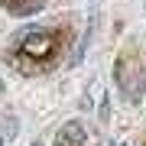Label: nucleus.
Instances as JSON below:
<instances>
[{
	"label": "nucleus",
	"instance_id": "nucleus-1",
	"mask_svg": "<svg viewBox=\"0 0 146 146\" xmlns=\"http://www.w3.org/2000/svg\"><path fill=\"white\" fill-rule=\"evenodd\" d=\"M52 36H49V33H33V36H26L23 39V55H46V52H52Z\"/></svg>",
	"mask_w": 146,
	"mask_h": 146
},
{
	"label": "nucleus",
	"instance_id": "nucleus-2",
	"mask_svg": "<svg viewBox=\"0 0 146 146\" xmlns=\"http://www.w3.org/2000/svg\"><path fill=\"white\" fill-rule=\"evenodd\" d=\"M58 136L65 140V146H68V143H72V146H81L84 140H88V133H84V127L78 123V120H68V123L62 127V133H58Z\"/></svg>",
	"mask_w": 146,
	"mask_h": 146
},
{
	"label": "nucleus",
	"instance_id": "nucleus-3",
	"mask_svg": "<svg viewBox=\"0 0 146 146\" xmlns=\"http://www.w3.org/2000/svg\"><path fill=\"white\" fill-rule=\"evenodd\" d=\"M0 146H3V136H0Z\"/></svg>",
	"mask_w": 146,
	"mask_h": 146
},
{
	"label": "nucleus",
	"instance_id": "nucleus-4",
	"mask_svg": "<svg viewBox=\"0 0 146 146\" xmlns=\"http://www.w3.org/2000/svg\"><path fill=\"white\" fill-rule=\"evenodd\" d=\"M33 146H39V143H33Z\"/></svg>",
	"mask_w": 146,
	"mask_h": 146
},
{
	"label": "nucleus",
	"instance_id": "nucleus-5",
	"mask_svg": "<svg viewBox=\"0 0 146 146\" xmlns=\"http://www.w3.org/2000/svg\"><path fill=\"white\" fill-rule=\"evenodd\" d=\"M120 146H123V143H120Z\"/></svg>",
	"mask_w": 146,
	"mask_h": 146
},
{
	"label": "nucleus",
	"instance_id": "nucleus-6",
	"mask_svg": "<svg viewBox=\"0 0 146 146\" xmlns=\"http://www.w3.org/2000/svg\"><path fill=\"white\" fill-rule=\"evenodd\" d=\"M39 3H42V0H39Z\"/></svg>",
	"mask_w": 146,
	"mask_h": 146
}]
</instances>
